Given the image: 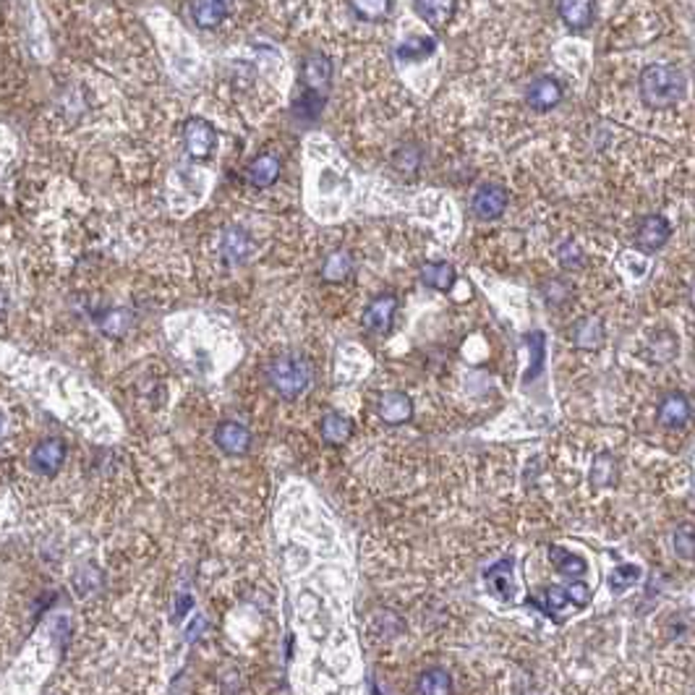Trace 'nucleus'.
<instances>
[{
    "instance_id": "obj_9",
    "label": "nucleus",
    "mask_w": 695,
    "mask_h": 695,
    "mask_svg": "<svg viewBox=\"0 0 695 695\" xmlns=\"http://www.w3.org/2000/svg\"><path fill=\"white\" fill-rule=\"evenodd\" d=\"M670 235H672V225H670V220L667 217H661V214H646L643 220H640V225H638V246L643 249V252H659L667 241H670Z\"/></svg>"
},
{
    "instance_id": "obj_14",
    "label": "nucleus",
    "mask_w": 695,
    "mask_h": 695,
    "mask_svg": "<svg viewBox=\"0 0 695 695\" xmlns=\"http://www.w3.org/2000/svg\"><path fill=\"white\" fill-rule=\"evenodd\" d=\"M690 422V401L682 392H670L659 402V423L667 429H682Z\"/></svg>"
},
{
    "instance_id": "obj_29",
    "label": "nucleus",
    "mask_w": 695,
    "mask_h": 695,
    "mask_svg": "<svg viewBox=\"0 0 695 695\" xmlns=\"http://www.w3.org/2000/svg\"><path fill=\"white\" fill-rule=\"evenodd\" d=\"M614 476H617V471H614V458H611L610 452H601V455L593 461L591 484L596 486V489H604V486H610L611 482H614Z\"/></svg>"
},
{
    "instance_id": "obj_34",
    "label": "nucleus",
    "mask_w": 695,
    "mask_h": 695,
    "mask_svg": "<svg viewBox=\"0 0 695 695\" xmlns=\"http://www.w3.org/2000/svg\"><path fill=\"white\" fill-rule=\"evenodd\" d=\"M674 551L682 557V560H690L693 557V531L690 528H680L672 536Z\"/></svg>"
},
{
    "instance_id": "obj_26",
    "label": "nucleus",
    "mask_w": 695,
    "mask_h": 695,
    "mask_svg": "<svg viewBox=\"0 0 695 695\" xmlns=\"http://www.w3.org/2000/svg\"><path fill=\"white\" fill-rule=\"evenodd\" d=\"M640 581H643V570L638 568V565H617L610 572L611 593H625V591L632 589Z\"/></svg>"
},
{
    "instance_id": "obj_19",
    "label": "nucleus",
    "mask_w": 695,
    "mask_h": 695,
    "mask_svg": "<svg viewBox=\"0 0 695 695\" xmlns=\"http://www.w3.org/2000/svg\"><path fill=\"white\" fill-rule=\"evenodd\" d=\"M549 560H551L554 570H557L560 575H565V578H581V575L589 570V562H586L581 554L557 547V544L549 547Z\"/></svg>"
},
{
    "instance_id": "obj_36",
    "label": "nucleus",
    "mask_w": 695,
    "mask_h": 695,
    "mask_svg": "<svg viewBox=\"0 0 695 695\" xmlns=\"http://www.w3.org/2000/svg\"><path fill=\"white\" fill-rule=\"evenodd\" d=\"M5 437V413L0 411V440Z\"/></svg>"
},
{
    "instance_id": "obj_4",
    "label": "nucleus",
    "mask_w": 695,
    "mask_h": 695,
    "mask_svg": "<svg viewBox=\"0 0 695 695\" xmlns=\"http://www.w3.org/2000/svg\"><path fill=\"white\" fill-rule=\"evenodd\" d=\"M65 461V442L61 437H47L43 442L37 444L32 450V458H29V465L43 473V476H55L61 468H64Z\"/></svg>"
},
{
    "instance_id": "obj_20",
    "label": "nucleus",
    "mask_w": 695,
    "mask_h": 695,
    "mask_svg": "<svg viewBox=\"0 0 695 695\" xmlns=\"http://www.w3.org/2000/svg\"><path fill=\"white\" fill-rule=\"evenodd\" d=\"M526 604L528 607H536V610L544 611L549 620L562 622V610L570 604L568 591L562 589V586H551V589L544 591V601H541V599H531V596H528Z\"/></svg>"
},
{
    "instance_id": "obj_38",
    "label": "nucleus",
    "mask_w": 695,
    "mask_h": 695,
    "mask_svg": "<svg viewBox=\"0 0 695 695\" xmlns=\"http://www.w3.org/2000/svg\"><path fill=\"white\" fill-rule=\"evenodd\" d=\"M225 3H231V0H225Z\"/></svg>"
},
{
    "instance_id": "obj_15",
    "label": "nucleus",
    "mask_w": 695,
    "mask_h": 695,
    "mask_svg": "<svg viewBox=\"0 0 695 695\" xmlns=\"http://www.w3.org/2000/svg\"><path fill=\"white\" fill-rule=\"evenodd\" d=\"M228 14H231V5L225 0H194L191 3V16H194L196 26H202V29L220 26L228 19Z\"/></svg>"
},
{
    "instance_id": "obj_23",
    "label": "nucleus",
    "mask_w": 695,
    "mask_h": 695,
    "mask_svg": "<svg viewBox=\"0 0 695 695\" xmlns=\"http://www.w3.org/2000/svg\"><path fill=\"white\" fill-rule=\"evenodd\" d=\"M351 273H353V256L343 249L330 253L322 264V280H327V283H343L351 277Z\"/></svg>"
},
{
    "instance_id": "obj_33",
    "label": "nucleus",
    "mask_w": 695,
    "mask_h": 695,
    "mask_svg": "<svg viewBox=\"0 0 695 695\" xmlns=\"http://www.w3.org/2000/svg\"><path fill=\"white\" fill-rule=\"evenodd\" d=\"M565 591H568L570 604H575V607H581V610L589 607L591 599H593V593H591V589L583 581H572L570 586H565Z\"/></svg>"
},
{
    "instance_id": "obj_30",
    "label": "nucleus",
    "mask_w": 695,
    "mask_h": 695,
    "mask_svg": "<svg viewBox=\"0 0 695 695\" xmlns=\"http://www.w3.org/2000/svg\"><path fill=\"white\" fill-rule=\"evenodd\" d=\"M322 107H324V94H316V92H303L301 94V100L295 103V115L301 118V121H316L319 118V113H322Z\"/></svg>"
},
{
    "instance_id": "obj_1",
    "label": "nucleus",
    "mask_w": 695,
    "mask_h": 695,
    "mask_svg": "<svg viewBox=\"0 0 695 695\" xmlns=\"http://www.w3.org/2000/svg\"><path fill=\"white\" fill-rule=\"evenodd\" d=\"M685 86H688V79H685L682 68L672 64L646 65L638 79L640 100L649 107L677 105L685 97Z\"/></svg>"
},
{
    "instance_id": "obj_8",
    "label": "nucleus",
    "mask_w": 695,
    "mask_h": 695,
    "mask_svg": "<svg viewBox=\"0 0 695 695\" xmlns=\"http://www.w3.org/2000/svg\"><path fill=\"white\" fill-rule=\"evenodd\" d=\"M562 97H565V86L560 84L554 76H539L526 92V103L539 113H547L551 107H557L562 103Z\"/></svg>"
},
{
    "instance_id": "obj_12",
    "label": "nucleus",
    "mask_w": 695,
    "mask_h": 695,
    "mask_svg": "<svg viewBox=\"0 0 695 695\" xmlns=\"http://www.w3.org/2000/svg\"><path fill=\"white\" fill-rule=\"evenodd\" d=\"M484 583L491 596L502 599V601H512V593H515V586H512V560H500L494 565H489L484 570Z\"/></svg>"
},
{
    "instance_id": "obj_28",
    "label": "nucleus",
    "mask_w": 695,
    "mask_h": 695,
    "mask_svg": "<svg viewBox=\"0 0 695 695\" xmlns=\"http://www.w3.org/2000/svg\"><path fill=\"white\" fill-rule=\"evenodd\" d=\"M604 340V330L596 319H586L575 327V345L578 348H599Z\"/></svg>"
},
{
    "instance_id": "obj_24",
    "label": "nucleus",
    "mask_w": 695,
    "mask_h": 695,
    "mask_svg": "<svg viewBox=\"0 0 695 695\" xmlns=\"http://www.w3.org/2000/svg\"><path fill=\"white\" fill-rule=\"evenodd\" d=\"M319 426H322V440L327 444L348 442L351 434H353V423H351V419H345L343 413H327Z\"/></svg>"
},
{
    "instance_id": "obj_32",
    "label": "nucleus",
    "mask_w": 695,
    "mask_h": 695,
    "mask_svg": "<svg viewBox=\"0 0 695 695\" xmlns=\"http://www.w3.org/2000/svg\"><path fill=\"white\" fill-rule=\"evenodd\" d=\"M392 165L401 173H416L422 165V152H419V147H411V144L401 147L392 154Z\"/></svg>"
},
{
    "instance_id": "obj_6",
    "label": "nucleus",
    "mask_w": 695,
    "mask_h": 695,
    "mask_svg": "<svg viewBox=\"0 0 695 695\" xmlns=\"http://www.w3.org/2000/svg\"><path fill=\"white\" fill-rule=\"evenodd\" d=\"M395 312H398V298L395 295H380L374 298L366 309H363V327L374 335H384L390 327H392V319H395Z\"/></svg>"
},
{
    "instance_id": "obj_16",
    "label": "nucleus",
    "mask_w": 695,
    "mask_h": 695,
    "mask_svg": "<svg viewBox=\"0 0 695 695\" xmlns=\"http://www.w3.org/2000/svg\"><path fill=\"white\" fill-rule=\"evenodd\" d=\"M380 416L384 423H398L411 422L413 416V402L405 392H384L380 398Z\"/></svg>"
},
{
    "instance_id": "obj_27",
    "label": "nucleus",
    "mask_w": 695,
    "mask_h": 695,
    "mask_svg": "<svg viewBox=\"0 0 695 695\" xmlns=\"http://www.w3.org/2000/svg\"><path fill=\"white\" fill-rule=\"evenodd\" d=\"M351 8L363 22H380L392 11V0H351Z\"/></svg>"
},
{
    "instance_id": "obj_22",
    "label": "nucleus",
    "mask_w": 695,
    "mask_h": 695,
    "mask_svg": "<svg viewBox=\"0 0 695 695\" xmlns=\"http://www.w3.org/2000/svg\"><path fill=\"white\" fill-rule=\"evenodd\" d=\"M416 693L419 695H447L452 693V677L442 667H432L419 677L416 682Z\"/></svg>"
},
{
    "instance_id": "obj_35",
    "label": "nucleus",
    "mask_w": 695,
    "mask_h": 695,
    "mask_svg": "<svg viewBox=\"0 0 695 695\" xmlns=\"http://www.w3.org/2000/svg\"><path fill=\"white\" fill-rule=\"evenodd\" d=\"M191 607H194V596H191V593H178V596H175L173 620H175V622H181V620H184V617L191 611Z\"/></svg>"
},
{
    "instance_id": "obj_3",
    "label": "nucleus",
    "mask_w": 695,
    "mask_h": 695,
    "mask_svg": "<svg viewBox=\"0 0 695 695\" xmlns=\"http://www.w3.org/2000/svg\"><path fill=\"white\" fill-rule=\"evenodd\" d=\"M184 144L194 160H210L217 147V131L204 118H189L184 126Z\"/></svg>"
},
{
    "instance_id": "obj_21",
    "label": "nucleus",
    "mask_w": 695,
    "mask_h": 695,
    "mask_svg": "<svg viewBox=\"0 0 695 695\" xmlns=\"http://www.w3.org/2000/svg\"><path fill=\"white\" fill-rule=\"evenodd\" d=\"M455 277H458L455 267L447 264V262H429V264H423L422 270L423 285H429L434 291H442V293H447L455 285Z\"/></svg>"
},
{
    "instance_id": "obj_17",
    "label": "nucleus",
    "mask_w": 695,
    "mask_h": 695,
    "mask_svg": "<svg viewBox=\"0 0 695 695\" xmlns=\"http://www.w3.org/2000/svg\"><path fill=\"white\" fill-rule=\"evenodd\" d=\"M413 8H416L419 19H423L434 29H440L455 16L458 0H413Z\"/></svg>"
},
{
    "instance_id": "obj_18",
    "label": "nucleus",
    "mask_w": 695,
    "mask_h": 695,
    "mask_svg": "<svg viewBox=\"0 0 695 695\" xmlns=\"http://www.w3.org/2000/svg\"><path fill=\"white\" fill-rule=\"evenodd\" d=\"M557 11L570 29H586L593 19V0H557Z\"/></svg>"
},
{
    "instance_id": "obj_7",
    "label": "nucleus",
    "mask_w": 695,
    "mask_h": 695,
    "mask_svg": "<svg viewBox=\"0 0 695 695\" xmlns=\"http://www.w3.org/2000/svg\"><path fill=\"white\" fill-rule=\"evenodd\" d=\"M301 82L309 92L324 94L333 82V61L324 53H312L301 65Z\"/></svg>"
},
{
    "instance_id": "obj_2",
    "label": "nucleus",
    "mask_w": 695,
    "mask_h": 695,
    "mask_svg": "<svg viewBox=\"0 0 695 695\" xmlns=\"http://www.w3.org/2000/svg\"><path fill=\"white\" fill-rule=\"evenodd\" d=\"M267 382L285 401H295L312 384V363L301 353H283L267 366Z\"/></svg>"
},
{
    "instance_id": "obj_10",
    "label": "nucleus",
    "mask_w": 695,
    "mask_h": 695,
    "mask_svg": "<svg viewBox=\"0 0 695 695\" xmlns=\"http://www.w3.org/2000/svg\"><path fill=\"white\" fill-rule=\"evenodd\" d=\"M214 442L228 455H243L252 444V432L238 422H223L214 432Z\"/></svg>"
},
{
    "instance_id": "obj_31",
    "label": "nucleus",
    "mask_w": 695,
    "mask_h": 695,
    "mask_svg": "<svg viewBox=\"0 0 695 695\" xmlns=\"http://www.w3.org/2000/svg\"><path fill=\"white\" fill-rule=\"evenodd\" d=\"M528 351H531V363L533 369L526 374V382L536 380L544 369V335L541 333H531L528 335Z\"/></svg>"
},
{
    "instance_id": "obj_25",
    "label": "nucleus",
    "mask_w": 695,
    "mask_h": 695,
    "mask_svg": "<svg viewBox=\"0 0 695 695\" xmlns=\"http://www.w3.org/2000/svg\"><path fill=\"white\" fill-rule=\"evenodd\" d=\"M437 50V40L434 37H408L398 45L395 55L405 61V64H419L423 58H429Z\"/></svg>"
},
{
    "instance_id": "obj_13",
    "label": "nucleus",
    "mask_w": 695,
    "mask_h": 695,
    "mask_svg": "<svg viewBox=\"0 0 695 695\" xmlns=\"http://www.w3.org/2000/svg\"><path fill=\"white\" fill-rule=\"evenodd\" d=\"M252 249H253L252 235L243 231V228L231 225V228H225V231H223V238H220V252H223V256H225L231 264H241V262H246V259H249V253H252Z\"/></svg>"
},
{
    "instance_id": "obj_11",
    "label": "nucleus",
    "mask_w": 695,
    "mask_h": 695,
    "mask_svg": "<svg viewBox=\"0 0 695 695\" xmlns=\"http://www.w3.org/2000/svg\"><path fill=\"white\" fill-rule=\"evenodd\" d=\"M280 170H283L280 157L273 154V152H267V154H259V157H253L252 163H249L246 181L252 184L253 189H270L274 181L280 178Z\"/></svg>"
},
{
    "instance_id": "obj_5",
    "label": "nucleus",
    "mask_w": 695,
    "mask_h": 695,
    "mask_svg": "<svg viewBox=\"0 0 695 695\" xmlns=\"http://www.w3.org/2000/svg\"><path fill=\"white\" fill-rule=\"evenodd\" d=\"M471 207H473V214H476L479 220H497V217H502L507 210L505 186H500V184H484V186H479V191L473 194Z\"/></svg>"
},
{
    "instance_id": "obj_37",
    "label": "nucleus",
    "mask_w": 695,
    "mask_h": 695,
    "mask_svg": "<svg viewBox=\"0 0 695 695\" xmlns=\"http://www.w3.org/2000/svg\"><path fill=\"white\" fill-rule=\"evenodd\" d=\"M5 314V293L0 291V316Z\"/></svg>"
}]
</instances>
